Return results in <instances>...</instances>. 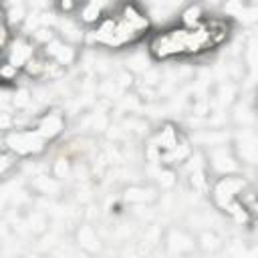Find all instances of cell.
<instances>
[{
	"label": "cell",
	"mask_w": 258,
	"mask_h": 258,
	"mask_svg": "<svg viewBox=\"0 0 258 258\" xmlns=\"http://www.w3.org/2000/svg\"><path fill=\"white\" fill-rule=\"evenodd\" d=\"M0 139H2V145H4L8 151H12L14 155H18L20 159L40 157V155L48 149V145H50L32 125L14 127V129L2 133Z\"/></svg>",
	"instance_id": "obj_1"
},
{
	"label": "cell",
	"mask_w": 258,
	"mask_h": 258,
	"mask_svg": "<svg viewBox=\"0 0 258 258\" xmlns=\"http://www.w3.org/2000/svg\"><path fill=\"white\" fill-rule=\"evenodd\" d=\"M250 185L248 177L244 175V171L240 173H226V175H216L210 181V202L218 212H226V208L240 198V194L244 191V187Z\"/></svg>",
	"instance_id": "obj_2"
},
{
	"label": "cell",
	"mask_w": 258,
	"mask_h": 258,
	"mask_svg": "<svg viewBox=\"0 0 258 258\" xmlns=\"http://www.w3.org/2000/svg\"><path fill=\"white\" fill-rule=\"evenodd\" d=\"M202 151H204V157H206V167H208L212 177L244 171V165L238 161L230 141L210 145V147H202Z\"/></svg>",
	"instance_id": "obj_3"
},
{
	"label": "cell",
	"mask_w": 258,
	"mask_h": 258,
	"mask_svg": "<svg viewBox=\"0 0 258 258\" xmlns=\"http://www.w3.org/2000/svg\"><path fill=\"white\" fill-rule=\"evenodd\" d=\"M230 145L238 157V161L246 167H254L256 159H258V139L252 127H238L236 133H232L230 137Z\"/></svg>",
	"instance_id": "obj_4"
},
{
	"label": "cell",
	"mask_w": 258,
	"mask_h": 258,
	"mask_svg": "<svg viewBox=\"0 0 258 258\" xmlns=\"http://www.w3.org/2000/svg\"><path fill=\"white\" fill-rule=\"evenodd\" d=\"M32 127L48 141H56L62 137V133L67 131V115L62 109H46L40 115L34 117Z\"/></svg>",
	"instance_id": "obj_5"
},
{
	"label": "cell",
	"mask_w": 258,
	"mask_h": 258,
	"mask_svg": "<svg viewBox=\"0 0 258 258\" xmlns=\"http://www.w3.org/2000/svg\"><path fill=\"white\" fill-rule=\"evenodd\" d=\"M40 52H42L46 58L54 60V62H56L58 67H62V69H69V67L77 64V62H79V56H81L79 44H73V42L62 40L58 34H56L50 42H46L44 46H40Z\"/></svg>",
	"instance_id": "obj_6"
},
{
	"label": "cell",
	"mask_w": 258,
	"mask_h": 258,
	"mask_svg": "<svg viewBox=\"0 0 258 258\" xmlns=\"http://www.w3.org/2000/svg\"><path fill=\"white\" fill-rule=\"evenodd\" d=\"M187 135L181 131V127L175 123V121H161L155 129H153V133L149 135V139L159 147V151L163 153V151H169V149H173V147H177L179 143H181V139H185ZM159 163V161H157Z\"/></svg>",
	"instance_id": "obj_7"
},
{
	"label": "cell",
	"mask_w": 258,
	"mask_h": 258,
	"mask_svg": "<svg viewBox=\"0 0 258 258\" xmlns=\"http://www.w3.org/2000/svg\"><path fill=\"white\" fill-rule=\"evenodd\" d=\"M38 50V46L32 42V38L28 34H18L8 38L6 46H4V58H8L12 64L16 67H24V62Z\"/></svg>",
	"instance_id": "obj_8"
},
{
	"label": "cell",
	"mask_w": 258,
	"mask_h": 258,
	"mask_svg": "<svg viewBox=\"0 0 258 258\" xmlns=\"http://www.w3.org/2000/svg\"><path fill=\"white\" fill-rule=\"evenodd\" d=\"M163 246L169 254H189L196 250V238L185 228H167L163 234Z\"/></svg>",
	"instance_id": "obj_9"
},
{
	"label": "cell",
	"mask_w": 258,
	"mask_h": 258,
	"mask_svg": "<svg viewBox=\"0 0 258 258\" xmlns=\"http://www.w3.org/2000/svg\"><path fill=\"white\" fill-rule=\"evenodd\" d=\"M159 189L147 183H131L121 191V202L127 206H153L159 200Z\"/></svg>",
	"instance_id": "obj_10"
},
{
	"label": "cell",
	"mask_w": 258,
	"mask_h": 258,
	"mask_svg": "<svg viewBox=\"0 0 258 258\" xmlns=\"http://www.w3.org/2000/svg\"><path fill=\"white\" fill-rule=\"evenodd\" d=\"M73 242L77 244L79 250H83L85 254H97L103 248V238L97 232V228L89 222H81L77 224V228L73 230Z\"/></svg>",
	"instance_id": "obj_11"
},
{
	"label": "cell",
	"mask_w": 258,
	"mask_h": 258,
	"mask_svg": "<svg viewBox=\"0 0 258 258\" xmlns=\"http://www.w3.org/2000/svg\"><path fill=\"white\" fill-rule=\"evenodd\" d=\"M28 189L40 198H60L64 194V181L56 179L52 173H36L30 177Z\"/></svg>",
	"instance_id": "obj_12"
},
{
	"label": "cell",
	"mask_w": 258,
	"mask_h": 258,
	"mask_svg": "<svg viewBox=\"0 0 258 258\" xmlns=\"http://www.w3.org/2000/svg\"><path fill=\"white\" fill-rule=\"evenodd\" d=\"M103 18H105L103 0H83L75 14V20L85 28H95Z\"/></svg>",
	"instance_id": "obj_13"
},
{
	"label": "cell",
	"mask_w": 258,
	"mask_h": 258,
	"mask_svg": "<svg viewBox=\"0 0 258 258\" xmlns=\"http://www.w3.org/2000/svg\"><path fill=\"white\" fill-rule=\"evenodd\" d=\"M206 18H208L206 6H204L200 0L187 2V4L179 10V14H177V22H179V26H183V28H200Z\"/></svg>",
	"instance_id": "obj_14"
},
{
	"label": "cell",
	"mask_w": 258,
	"mask_h": 258,
	"mask_svg": "<svg viewBox=\"0 0 258 258\" xmlns=\"http://www.w3.org/2000/svg\"><path fill=\"white\" fill-rule=\"evenodd\" d=\"M22 226L26 228L28 234L40 238V236H44V234L48 232V228H50V218H48L46 212L32 208V210H28V212L24 214V218H22Z\"/></svg>",
	"instance_id": "obj_15"
},
{
	"label": "cell",
	"mask_w": 258,
	"mask_h": 258,
	"mask_svg": "<svg viewBox=\"0 0 258 258\" xmlns=\"http://www.w3.org/2000/svg\"><path fill=\"white\" fill-rule=\"evenodd\" d=\"M194 238H196V250L206 252V254H216V252H220V250L224 248V244H226V240L222 238V234H218V232L212 230V228H204V230L196 232Z\"/></svg>",
	"instance_id": "obj_16"
},
{
	"label": "cell",
	"mask_w": 258,
	"mask_h": 258,
	"mask_svg": "<svg viewBox=\"0 0 258 258\" xmlns=\"http://www.w3.org/2000/svg\"><path fill=\"white\" fill-rule=\"evenodd\" d=\"M50 173H52L56 179H60V181L71 179L73 173H75V155H71V153H67V151L54 155L52 161H50Z\"/></svg>",
	"instance_id": "obj_17"
},
{
	"label": "cell",
	"mask_w": 258,
	"mask_h": 258,
	"mask_svg": "<svg viewBox=\"0 0 258 258\" xmlns=\"http://www.w3.org/2000/svg\"><path fill=\"white\" fill-rule=\"evenodd\" d=\"M179 183V173L175 167H165L159 165L157 173H155V187L159 191H171L175 185Z\"/></svg>",
	"instance_id": "obj_18"
},
{
	"label": "cell",
	"mask_w": 258,
	"mask_h": 258,
	"mask_svg": "<svg viewBox=\"0 0 258 258\" xmlns=\"http://www.w3.org/2000/svg\"><path fill=\"white\" fill-rule=\"evenodd\" d=\"M22 77V69L12 64L8 58H0V87H18V79Z\"/></svg>",
	"instance_id": "obj_19"
},
{
	"label": "cell",
	"mask_w": 258,
	"mask_h": 258,
	"mask_svg": "<svg viewBox=\"0 0 258 258\" xmlns=\"http://www.w3.org/2000/svg\"><path fill=\"white\" fill-rule=\"evenodd\" d=\"M20 157L18 155H14L12 151H8L6 147H2L0 149V181H4V179H8L18 167H20Z\"/></svg>",
	"instance_id": "obj_20"
},
{
	"label": "cell",
	"mask_w": 258,
	"mask_h": 258,
	"mask_svg": "<svg viewBox=\"0 0 258 258\" xmlns=\"http://www.w3.org/2000/svg\"><path fill=\"white\" fill-rule=\"evenodd\" d=\"M26 18H28V8H26L24 2H22V4H8V6L4 8V20H6L8 28L24 24Z\"/></svg>",
	"instance_id": "obj_21"
},
{
	"label": "cell",
	"mask_w": 258,
	"mask_h": 258,
	"mask_svg": "<svg viewBox=\"0 0 258 258\" xmlns=\"http://www.w3.org/2000/svg\"><path fill=\"white\" fill-rule=\"evenodd\" d=\"M81 2L83 0H52L50 2V10L60 18H73L77 14Z\"/></svg>",
	"instance_id": "obj_22"
},
{
	"label": "cell",
	"mask_w": 258,
	"mask_h": 258,
	"mask_svg": "<svg viewBox=\"0 0 258 258\" xmlns=\"http://www.w3.org/2000/svg\"><path fill=\"white\" fill-rule=\"evenodd\" d=\"M151 64H149V54H143V52H133L129 54V58L125 60V69L129 73H133L135 77L141 75L143 71H147Z\"/></svg>",
	"instance_id": "obj_23"
},
{
	"label": "cell",
	"mask_w": 258,
	"mask_h": 258,
	"mask_svg": "<svg viewBox=\"0 0 258 258\" xmlns=\"http://www.w3.org/2000/svg\"><path fill=\"white\" fill-rule=\"evenodd\" d=\"M28 36H30L32 42L40 48V46H44L46 42H50V40L56 36V30H54V26H36Z\"/></svg>",
	"instance_id": "obj_24"
},
{
	"label": "cell",
	"mask_w": 258,
	"mask_h": 258,
	"mask_svg": "<svg viewBox=\"0 0 258 258\" xmlns=\"http://www.w3.org/2000/svg\"><path fill=\"white\" fill-rule=\"evenodd\" d=\"M12 105L16 107V111H26L32 105V93L24 87H16V91L12 95Z\"/></svg>",
	"instance_id": "obj_25"
},
{
	"label": "cell",
	"mask_w": 258,
	"mask_h": 258,
	"mask_svg": "<svg viewBox=\"0 0 258 258\" xmlns=\"http://www.w3.org/2000/svg\"><path fill=\"white\" fill-rule=\"evenodd\" d=\"M16 127V117L8 109H0V135Z\"/></svg>",
	"instance_id": "obj_26"
},
{
	"label": "cell",
	"mask_w": 258,
	"mask_h": 258,
	"mask_svg": "<svg viewBox=\"0 0 258 258\" xmlns=\"http://www.w3.org/2000/svg\"><path fill=\"white\" fill-rule=\"evenodd\" d=\"M115 83L119 85V89H121V91L131 89V87L135 85V75H133V73H129L127 69H123V71H119V73H117Z\"/></svg>",
	"instance_id": "obj_27"
},
{
	"label": "cell",
	"mask_w": 258,
	"mask_h": 258,
	"mask_svg": "<svg viewBox=\"0 0 258 258\" xmlns=\"http://www.w3.org/2000/svg\"><path fill=\"white\" fill-rule=\"evenodd\" d=\"M8 24L4 20V8H2V2H0V50H4L6 42H8Z\"/></svg>",
	"instance_id": "obj_28"
},
{
	"label": "cell",
	"mask_w": 258,
	"mask_h": 258,
	"mask_svg": "<svg viewBox=\"0 0 258 258\" xmlns=\"http://www.w3.org/2000/svg\"><path fill=\"white\" fill-rule=\"evenodd\" d=\"M52 0H28V4L34 8V10H46L50 6Z\"/></svg>",
	"instance_id": "obj_29"
},
{
	"label": "cell",
	"mask_w": 258,
	"mask_h": 258,
	"mask_svg": "<svg viewBox=\"0 0 258 258\" xmlns=\"http://www.w3.org/2000/svg\"><path fill=\"white\" fill-rule=\"evenodd\" d=\"M123 2H127V0H123Z\"/></svg>",
	"instance_id": "obj_30"
},
{
	"label": "cell",
	"mask_w": 258,
	"mask_h": 258,
	"mask_svg": "<svg viewBox=\"0 0 258 258\" xmlns=\"http://www.w3.org/2000/svg\"><path fill=\"white\" fill-rule=\"evenodd\" d=\"M0 2H4V0H0Z\"/></svg>",
	"instance_id": "obj_31"
}]
</instances>
